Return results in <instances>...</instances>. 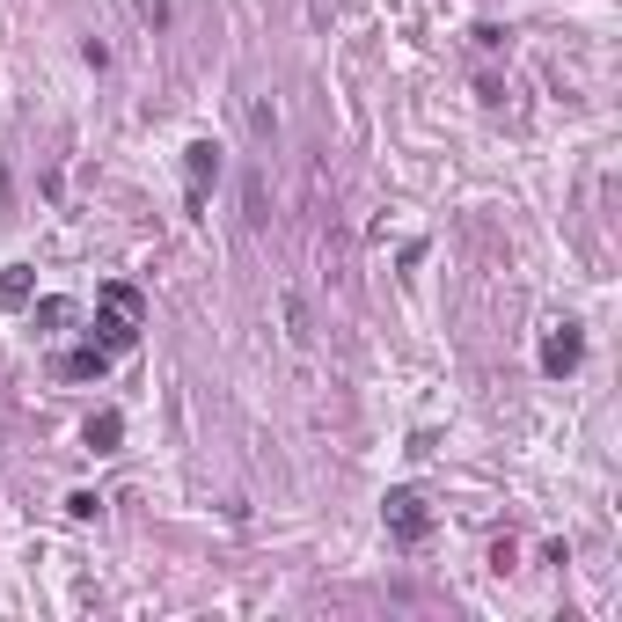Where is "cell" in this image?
<instances>
[{
	"label": "cell",
	"instance_id": "cell-1",
	"mask_svg": "<svg viewBox=\"0 0 622 622\" xmlns=\"http://www.w3.org/2000/svg\"><path fill=\"white\" fill-rule=\"evenodd\" d=\"M140 322H147V301H140V286H125V279H110L96 293V344H110V352H132L140 344Z\"/></svg>",
	"mask_w": 622,
	"mask_h": 622
},
{
	"label": "cell",
	"instance_id": "cell-2",
	"mask_svg": "<svg viewBox=\"0 0 622 622\" xmlns=\"http://www.w3.org/2000/svg\"><path fill=\"white\" fill-rule=\"evenodd\" d=\"M381 520H388V535H396L403 549H418V542L432 535V505H425V491H388Z\"/></svg>",
	"mask_w": 622,
	"mask_h": 622
},
{
	"label": "cell",
	"instance_id": "cell-3",
	"mask_svg": "<svg viewBox=\"0 0 622 622\" xmlns=\"http://www.w3.org/2000/svg\"><path fill=\"white\" fill-rule=\"evenodd\" d=\"M220 176V147L213 140H191L183 147V205H191V213H205V183Z\"/></svg>",
	"mask_w": 622,
	"mask_h": 622
},
{
	"label": "cell",
	"instance_id": "cell-4",
	"mask_svg": "<svg viewBox=\"0 0 622 622\" xmlns=\"http://www.w3.org/2000/svg\"><path fill=\"white\" fill-rule=\"evenodd\" d=\"M110 359H118V352L88 337V344H74V352H59V374H66V381H103V374H110Z\"/></svg>",
	"mask_w": 622,
	"mask_h": 622
},
{
	"label": "cell",
	"instance_id": "cell-5",
	"mask_svg": "<svg viewBox=\"0 0 622 622\" xmlns=\"http://www.w3.org/2000/svg\"><path fill=\"white\" fill-rule=\"evenodd\" d=\"M579 359H586V337L571 330V322H564V330H549V337H542V374H571Z\"/></svg>",
	"mask_w": 622,
	"mask_h": 622
},
{
	"label": "cell",
	"instance_id": "cell-6",
	"mask_svg": "<svg viewBox=\"0 0 622 622\" xmlns=\"http://www.w3.org/2000/svg\"><path fill=\"white\" fill-rule=\"evenodd\" d=\"M30 293H37V271H30V264H8V271H0V308H30Z\"/></svg>",
	"mask_w": 622,
	"mask_h": 622
},
{
	"label": "cell",
	"instance_id": "cell-7",
	"mask_svg": "<svg viewBox=\"0 0 622 622\" xmlns=\"http://www.w3.org/2000/svg\"><path fill=\"white\" fill-rule=\"evenodd\" d=\"M37 337H66V330H74V301H37Z\"/></svg>",
	"mask_w": 622,
	"mask_h": 622
},
{
	"label": "cell",
	"instance_id": "cell-8",
	"mask_svg": "<svg viewBox=\"0 0 622 622\" xmlns=\"http://www.w3.org/2000/svg\"><path fill=\"white\" fill-rule=\"evenodd\" d=\"M279 322H286V344H308V308H301V293H279Z\"/></svg>",
	"mask_w": 622,
	"mask_h": 622
},
{
	"label": "cell",
	"instance_id": "cell-9",
	"mask_svg": "<svg viewBox=\"0 0 622 622\" xmlns=\"http://www.w3.org/2000/svg\"><path fill=\"white\" fill-rule=\"evenodd\" d=\"M249 140H257V147L279 140V110H271L264 96H249Z\"/></svg>",
	"mask_w": 622,
	"mask_h": 622
},
{
	"label": "cell",
	"instance_id": "cell-10",
	"mask_svg": "<svg viewBox=\"0 0 622 622\" xmlns=\"http://www.w3.org/2000/svg\"><path fill=\"white\" fill-rule=\"evenodd\" d=\"M118 440H125V418H118V410H103V418H88V447H96V454H110Z\"/></svg>",
	"mask_w": 622,
	"mask_h": 622
},
{
	"label": "cell",
	"instance_id": "cell-11",
	"mask_svg": "<svg viewBox=\"0 0 622 622\" xmlns=\"http://www.w3.org/2000/svg\"><path fill=\"white\" fill-rule=\"evenodd\" d=\"M242 220H249V227H264V220H271V198H264V176H249V183H242Z\"/></svg>",
	"mask_w": 622,
	"mask_h": 622
},
{
	"label": "cell",
	"instance_id": "cell-12",
	"mask_svg": "<svg viewBox=\"0 0 622 622\" xmlns=\"http://www.w3.org/2000/svg\"><path fill=\"white\" fill-rule=\"evenodd\" d=\"M66 513H74V520H96L103 498H96V491H74V498H66Z\"/></svg>",
	"mask_w": 622,
	"mask_h": 622
},
{
	"label": "cell",
	"instance_id": "cell-13",
	"mask_svg": "<svg viewBox=\"0 0 622 622\" xmlns=\"http://www.w3.org/2000/svg\"><path fill=\"white\" fill-rule=\"evenodd\" d=\"M505 44H513V37H505L498 22H483V30H476V52H505Z\"/></svg>",
	"mask_w": 622,
	"mask_h": 622
}]
</instances>
